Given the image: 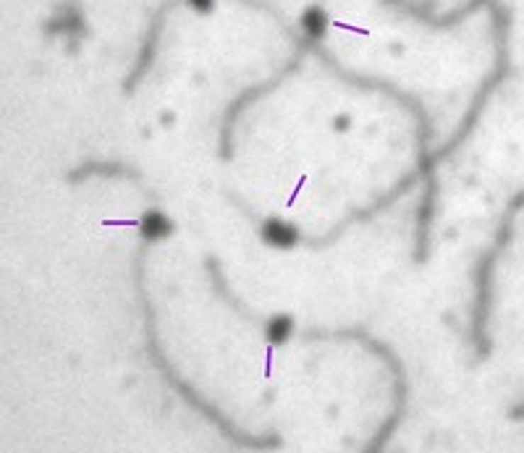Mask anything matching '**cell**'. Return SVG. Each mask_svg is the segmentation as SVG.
<instances>
[{"label":"cell","instance_id":"1","mask_svg":"<svg viewBox=\"0 0 524 453\" xmlns=\"http://www.w3.org/2000/svg\"><path fill=\"white\" fill-rule=\"evenodd\" d=\"M262 236L270 247H278V249H289L294 247V241H296V231H294V225L284 220H267L262 225Z\"/></svg>","mask_w":524,"mask_h":453},{"label":"cell","instance_id":"2","mask_svg":"<svg viewBox=\"0 0 524 453\" xmlns=\"http://www.w3.org/2000/svg\"><path fill=\"white\" fill-rule=\"evenodd\" d=\"M168 231H171V223L160 213H147L142 218V236L145 239H163Z\"/></svg>","mask_w":524,"mask_h":453},{"label":"cell","instance_id":"3","mask_svg":"<svg viewBox=\"0 0 524 453\" xmlns=\"http://www.w3.org/2000/svg\"><path fill=\"white\" fill-rule=\"evenodd\" d=\"M325 26H328V18L320 9H310L301 16V29H304V35L310 37V40H320V37L325 35Z\"/></svg>","mask_w":524,"mask_h":453},{"label":"cell","instance_id":"4","mask_svg":"<svg viewBox=\"0 0 524 453\" xmlns=\"http://www.w3.org/2000/svg\"><path fill=\"white\" fill-rule=\"evenodd\" d=\"M289 333H291V320L289 317H273L270 320V325H267V338L273 343H281L289 338Z\"/></svg>","mask_w":524,"mask_h":453},{"label":"cell","instance_id":"5","mask_svg":"<svg viewBox=\"0 0 524 453\" xmlns=\"http://www.w3.org/2000/svg\"><path fill=\"white\" fill-rule=\"evenodd\" d=\"M186 3H189V6L197 11V13H210V11H213V6H215V0H186Z\"/></svg>","mask_w":524,"mask_h":453}]
</instances>
